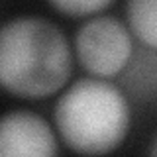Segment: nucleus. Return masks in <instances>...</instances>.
Segmentation results:
<instances>
[{
    "mask_svg": "<svg viewBox=\"0 0 157 157\" xmlns=\"http://www.w3.org/2000/svg\"><path fill=\"white\" fill-rule=\"evenodd\" d=\"M149 153H151V155H157V136L153 137V141H151V147H149Z\"/></svg>",
    "mask_w": 157,
    "mask_h": 157,
    "instance_id": "obj_8",
    "label": "nucleus"
},
{
    "mask_svg": "<svg viewBox=\"0 0 157 157\" xmlns=\"http://www.w3.org/2000/svg\"><path fill=\"white\" fill-rule=\"evenodd\" d=\"M57 140L49 124L29 110H12L0 124V155L51 157L57 155Z\"/></svg>",
    "mask_w": 157,
    "mask_h": 157,
    "instance_id": "obj_4",
    "label": "nucleus"
},
{
    "mask_svg": "<svg viewBox=\"0 0 157 157\" xmlns=\"http://www.w3.org/2000/svg\"><path fill=\"white\" fill-rule=\"evenodd\" d=\"M126 16L132 33L145 47L157 49V0H128Z\"/></svg>",
    "mask_w": 157,
    "mask_h": 157,
    "instance_id": "obj_5",
    "label": "nucleus"
},
{
    "mask_svg": "<svg viewBox=\"0 0 157 157\" xmlns=\"http://www.w3.org/2000/svg\"><path fill=\"white\" fill-rule=\"evenodd\" d=\"M73 73L67 37L43 18H16L0 36V82L10 94L39 100L55 94Z\"/></svg>",
    "mask_w": 157,
    "mask_h": 157,
    "instance_id": "obj_1",
    "label": "nucleus"
},
{
    "mask_svg": "<svg viewBox=\"0 0 157 157\" xmlns=\"http://www.w3.org/2000/svg\"><path fill=\"white\" fill-rule=\"evenodd\" d=\"M132 67L126 65L124 85H128L136 96H155L157 94V59L145 55H137L136 61H132Z\"/></svg>",
    "mask_w": 157,
    "mask_h": 157,
    "instance_id": "obj_6",
    "label": "nucleus"
},
{
    "mask_svg": "<svg viewBox=\"0 0 157 157\" xmlns=\"http://www.w3.org/2000/svg\"><path fill=\"white\" fill-rule=\"evenodd\" d=\"M53 118L65 145L85 155L114 151L130 130L124 92L102 78L75 81L59 96Z\"/></svg>",
    "mask_w": 157,
    "mask_h": 157,
    "instance_id": "obj_2",
    "label": "nucleus"
},
{
    "mask_svg": "<svg viewBox=\"0 0 157 157\" xmlns=\"http://www.w3.org/2000/svg\"><path fill=\"white\" fill-rule=\"evenodd\" d=\"M132 29L112 16H98L85 22L75 36L78 63L92 77H116L134 55Z\"/></svg>",
    "mask_w": 157,
    "mask_h": 157,
    "instance_id": "obj_3",
    "label": "nucleus"
},
{
    "mask_svg": "<svg viewBox=\"0 0 157 157\" xmlns=\"http://www.w3.org/2000/svg\"><path fill=\"white\" fill-rule=\"evenodd\" d=\"M114 0H49L57 12L65 14L69 18H85L96 12H102Z\"/></svg>",
    "mask_w": 157,
    "mask_h": 157,
    "instance_id": "obj_7",
    "label": "nucleus"
}]
</instances>
